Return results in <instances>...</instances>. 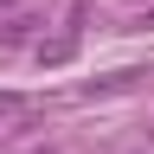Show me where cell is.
<instances>
[{
    "label": "cell",
    "mask_w": 154,
    "mask_h": 154,
    "mask_svg": "<svg viewBox=\"0 0 154 154\" xmlns=\"http://www.w3.org/2000/svg\"><path fill=\"white\" fill-rule=\"evenodd\" d=\"M32 26H38V19H7V26H0V45H26Z\"/></svg>",
    "instance_id": "6da1fadb"
},
{
    "label": "cell",
    "mask_w": 154,
    "mask_h": 154,
    "mask_svg": "<svg viewBox=\"0 0 154 154\" xmlns=\"http://www.w3.org/2000/svg\"><path fill=\"white\" fill-rule=\"evenodd\" d=\"M26 109V96H13V90H0V122H7V116H19Z\"/></svg>",
    "instance_id": "7a4b0ae2"
}]
</instances>
